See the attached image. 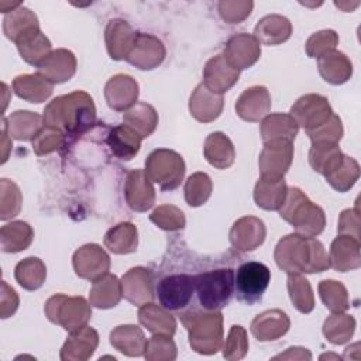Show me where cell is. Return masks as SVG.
I'll use <instances>...</instances> for the list:
<instances>
[{
	"instance_id": "obj_1",
	"label": "cell",
	"mask_w": 361,
	"mask_h": 361,
	"mask_svg": "<svg viewBox=\"0 0 361 361\" xmlns=\"http://www.w3.org/2000/svg\"><path fill=\"white\" fill-rule=\"evenodd\" d=\"M44 124L59 130L66 141L89 131L96 123L93 99L83 90L54 99L44 110Z\"/></svg>"
},
{
	"instance_id": "obj_2",
	"label": "cell",
	"mask_w": 361,
	"mask_h": 361,
	"mask_svg": "<svg viewBox=\"0 0 361 361\" xmlns=\"http://www.w3.org/2000/svg\"><path fill=\"white\" fill-rule=\"evenodd\" d=\"M274 257L278 267L288 274H313L330 268V258L323 244L314 237H303L298 233L279 240Z\"/></svg>"
},
{
	"instance_id": "obj_3",
	"label": "cell",
	"mask_w": 361,
	"mask_h": 361,
	"mask_svg": "<svg viewBox=\"0 0 361 361\" xmlns=\"http://www.w3.org/2000/svg\"><path fill=\"white\" fill-rule=\"evenodd\" d=\"M279 216L290 223L296 233L303 237H316L326 226L323 209L310 202L298 188L288 189L285 202L279 207Z\"/></svg>"
},
{
	"instance_id": "obj_4",
	"label": "cell",
	"mask_w": 361,
	"mask_h": 361,
	"mask_svg": "<svg viewBox=\"0 0 361 361\" xmlns=\"http://www.w3.org/2000/svg\"><path fill=\"white\" fill-rule=\"evenodd\" d=\"M180 320L189 331L192 348L200 354H214L223 344V316L220 310L188 312Z\"/></svg>"
},
{
	"instance_id": "obj_5",
	"label": "cell",
	"mask_w": 361,
	"mask_h": 361,
	"mask_svg": "<svg viewBox=\"0 0 361 361\" xmlns=\"http://www.w3.org/2000/svg\"><path fill=\"white\" fill-rule=\"evenodd\" d=\"M234 269L219 268L193 276L199 303L206 310H220L234 293Z\"/></svg>"
},
{
	"instance_id": "obj_6",
	"label": "cell",
	"mask_w": 361,
	"mask_h": 361,
	"mask_svg": "<svg viewBox=\"0 0 361 361\" xmlns=\"http://www.w3.org/2000/svg\"><path fill=\"white\" fill-rule=\"evenodd\" d=\"M44 310L52 323L62 326L68 331H75L86 326L92 317L90 305L82 296L54 295L47 300Z\"/></svg>"
},
{
	"instance_id": "obj_7",
	"label": "cell",
	"mask_w": 361,
	"mask_h": 361,
	"mask_svg": "<svg viewBox=\"0 0 361 361\" xmlns=\"http://www.w3.org/2000/svg\"><path fill=\"white\" fill-rule=\"evenodd\" d=\"M145 173L162 190H173L180 185L185 175L183 158L172 149H155L145 161Z\"/></svg>"
},
{
	"instance_id": "obj_8",
	"label": "cell",
	"mask_w": 361,
	"mask_h": 361,
	"mask_svg": "<svg viewBox=\"0 0 361 361\" xmlns=\"http://www.w3.org/2000/svg\"><path fill=\"white\" fill-rule=\"evenodd\" d=\"M269 282L271 271L262 262H244L234 272V292L237 299L247 305L261 300Z\"/></svg>"
},
{
	"instance_id": "obj_9",
	"label": "cell",
	"mask_w": 361,
	"mask_h": 361,
	"mask_svg": "<svg viewBox=\"0 0 361 361\" xmlns=\"http://www.w3.org/2000/svg\"><path fill=\"white\" fill-rule=\"evenodd\" d=\"M195 292V279L188 274H175L162 278L157 285L159 305L166 310H180L189 305Z\"/></svg>"
},
{
	"instance_id": "obj_10",
	"label": "cell",
	"mask_w": 361,
	"mask_h": 361,
	"mask_svg": "<svg viewBox=\"0 0 361 361\" xmlns=\"http://www.w3.org/2000/svg\"><path fill=\"white\" fill-rule=\"evenodd\" d=\"M333 110L329 104V100L320 94H305L296 100L290 109V116L298 123L299 127H303L306 133L324 124Z\"/></svg>"
},
{
	"instance_id": "obj_11",
	"label": "cell",
	"mask_w": 361,
	"mask_h": 361,
	"mask_svg": "<svg viewBox=\"0 0 361 361\" xmlns=\"http://www.w3.org/2000/svg\"><path fill=\"white\" fill-rule=\"evenodd\" d=\"M293 158V141L272 140L265 142L259 155V172L265 178H283Z\"/></svg>"
},
{
	"instance_id": "obj_12",
	"label": "cell",
	"mask_w": 361,
	"mask_h": 361,
	"mask_svg": "<svg viewBox=\"0 0 361 361\" xmlns=\"http://www.w3.org/2000/svg\"><path fill=\"white\" fill-rule=\"evenodd\" d=\"M73 269L78 276L96 281L110 269V258L97 244H86L73 254Z\"/></svg>"
},
{
	"instance_id": "obj_13",
	"label": "cell",
	"mask_w": 361,
	"mask_h": 361,
	"mask_svg": "<svg viewBox=\"0 0 361 361\" xmlns=\"http://www.w3.org/2000/svg\"><path fill=\"white\" fill-rule=\"evenodd\" d=\"M165 58V47L157 37L145 32H137L135 42L128 52L126 61L138 69L149 71L162 63Z\"/></svg>"
},
{
	"instance_id": "obj_14",
	"label": "cell",
	"mask_w": 361,
	"mask_h": 361,
	"mask_svg": "<svg viewBox=\"0 0 361 361\" xmlns=\"http://www.w3.org/2000/svg\"><path fill=\"white\" fill-rule=\"evenodd\" d=\"M223 55L233 68L238 71L247 69L258 61L261 55V42L254 35L241 32L227 41Z\"/></svg>"
},
{
	"instance_id": "obj_15",
	"label": "cell",
	"mask_w": 361,
	"mask_h": 361,
	"mask_svg": "<svg viewBox=\"0 0 361 361\" xmlns=\"http://www.w3.org/2000/svg\"><path fill=\"white\" fill-rule=\"evenodd\" d=\"M127 204L135 212H147L155 202V189L144 169H133L127 173L124 185Z\"/></svg>"
},
{
	"instance_id": "obj_16",
	"label": "cell",
	"mask_w": 361,
	"mask_h": 361,
	"mask_svg": "<svg viewBox=\"0 0 361 361\" xmlns=\"http://www.w3.org/2000/svg\"><path fill=\"white\" fill-rule=\"evenodd\" d=\"M238 78L240 71L233 68L223 54L210 58L203 69V85L217 94H223L231 89Z\"/></svg>"
},
{
	"instance_id": "obj_17",
	"label": "cell",
	"mask_w": 361,
	"mask_h": 361,
	"mask_svg": "<svg viewBox=\"0 0 361 361\" xmlns=\"http://www.w3.org/2000/svg\"><path fill=\"white\" fill-rule=\"evenodd\" d=\"M121 293L133 305L142 306L152 302V278L147 268L135 267L127 271L121 281Z\"/></svg>"
},
{
	"instance_id": "obj_18",
	"label": "cell",
	"mask_w": 361,
	"mask_h": 361,
	"mask_svg": "<svg viewBox=\"0 0 361 361\" xmlns=\"http://www.w3.org/2000/svg\"><path fill=\"white\" fill-rule=\"evenodd\" d=\"M104 97L110 109L116 111L128 110L138 97V83L128 75H116L106 83Z\"/></svg>"
},
{
	"instance_id": "obj_19",
	"label": "cell",
	"mask_w": 361,
	"mask_h": 361,
	"mask_svg": "<svg viewBox=\"0 0 361 361\" xmlns=\"http://www.w3.org/2000/svg\"><path fill=\"white\" fill-rule=\"evenodd\" d=\"M265 240V226L264 221L245 216L238 219L230 230V241L235 250L252 251L259 247Z\"/></svg>"
},
{
	"instance_id": "obj_20",
	"label": "cell",
	"mask_w": 361,
	"mask_h": 361,
	"mask_svg": "<svg viewBox=\"0 0 361 361\" xmlns=\"http://www.w3.org/2000/svg\"><path fill=\"white\" fill-rule=\"evenodd\" d=\"M271 110V96L267 87L252 86L244 90L235 102L237 114L245 121H259Z\"/></svg>"
},
{
	"instance_id": "obj_21",
	"label": "cell",
	"mask_w": 361,
	"mask_h": 361,
	"mask_svg": "<svg viewBox=\"0 0 361 361\" xmlns=\"http://www.w3.org/2000/svg\"><path fill=\"white\" fill-rule=\"evenodd\" d=\"M104 37L110 58L120 61L127 58L128 52L131 51L135 42L137 32L131 28V25L127 21L114 18L109 21L104 31Z\"/></svg>"
},
{
	"instance_id": "obj_22",
	"label": "cell",
	"mask_w": 361,
	"mask_h": 361,
	"mask_svg": "<svg viewBox=\"0 0 361 361\" xmlns=\"http://www.w3.org/2000/svg\"><path fill=\"white\" fill-rule=\"evenodd\" d=\"M17 48L21 54V58L34 66H39L51 51V41L42 34L39 30V25L31 27L27 31H24L17 39H16Z\"/></svg>"
},
{
	"instance_id": "obj_23",
	"label": "cell",
	"mask_w": 361,
	"mask_h": 361,
	"mask_svg": "<svg viewBox=\"0 0 361 361\" xmlns=\"http://www.w3.org/2000/svg\"><path fill=\"white\" fill-rule=\"evenodd\" d=\"M223 94L213 93L203 83H200L192 93L189 100L190 114L200 123H210L216 120L223 110Z\"/></svg>"
},
{
	"instance_id": "obj_24",
	"label": "cell",
	"mask_w": 361,
	"mask_h": 361,
	"mask_svg": "<svg viewBox=\"0 0 361 361\" xmlns=\"http://www.w3.org/2000/svg\"><path fill=\"white\" fill-rule=\"evenodd\" d=\"M330 267L340 272L357 269L361 265L360 257V240L351 235L337 237L330 247Z\"/></svg>"
},
{
	"instance_id": "obj_25",
	"label": "cell",
	"mask_w": 361,
	"mask_h": 361,
	"mask_svg": "<svg viewBox=\"0 0 361 361\" xmlns=\"http://www.w3.org/2000/svg\"><path fill=\"white\" fill-rule=\"evenodd\" d=\"M76 72L75 55L68 49L52 51L48 58L38 66V73L51 83H62L69 80Z\"/></svg>"
},
{
	"instance_id": "obj_26",
	"label": "cell",
	"mask_w": 361,
	"mask_h": 361,
	"mask_svg": "<svg viewBox=\"0 0 361 361\" xmlns=\"http://www.w3.org/2000/svg\"><path fill=\"white\" fill-rule=\"evenodd\" d=\"M290 322L285 312L279 309L265 310L251 323V333L259 341L276 340L289 330Z\"/></svg>"
},
{
	"instance_id": "obj_27",
	"label": "cell",
	"mask_w": 361,
	"mask_h": 361,
	"mask_svg": "<svg viewBox=\"0 0 361 361\" xmlns=\"http://www.w3.org/2000/svg\"><path fill=\"white\" fill-rule=\"evenodd\" d=\"M97 344V331L89 326H83L71 331V336L61 350V360H87L94 353Z\"/></svg>"
},
{
	"instance_id": "obj_28",
	"label": "cell",
	"mask_w": 361,
	"mask_h": 361,
	"mask_svg": "<svg viewBox=\"0 0 361 361\" xmlns=\"http://www.w3.org/2000/svg\"><path fill=\"white\" fill-rule=\"evenodd\" d=\"M141 141V135L126 124H118L110 128L106 138L113 155L124 161H130L138 154Z\"/></svg>"
},
{
	"instance_id": "obj_29",
	"label": "cell",
	"mask_w": 361,
	"mask_h": 361,
	"mask_svg": "<svg viewBox=\"0 0 361 361\" xmlns=\"http://www.w3.org/2000/svg\"><path fill=\"white\" fill-rule=\"evenodd\" d=\"M292 34L290 21L279 14L262 17L254 28V37L265 45H278L289 39Z\"/></svg>"
},
{
	"instance_id": "obj_30",
	"label": "cell",
	"mask_w": 361,
	"mask_h": 361,
	"mask_svg": "<svg viewBox=\"0 0 361 361\" xmlns=\"http://www.w3.org/2000/svg\"><path fill=\"white\" fill-rule=\"evenodd\" d=\"M54 83H51L41 73L20 75L13 80L14 93L31 103L45 102L52 94Z\"/></svg>"
},
{
	"instance_id": "obj_31",
	"label": "cell",
	"mask_w": 361,
	"mask_h": 361,
	"mask_svg": "<svg viewBox=\"0 0 361 361\" xmlns=\"http://www.w3.org/2000/svg\"><path fill=\"white\" fill-rule=\"evenodd\" d=\"M288 186L283 178H265L257 182L254 189V200L258 207L265 210H279L285 202Z\"/></svg>"
},
{
	"instance_id": "obj_32",
	"label": "cell",
	"mask_w": 361,
	"mask_h": 361,
	"mask_svg": "<svg viewBox=\"0 0 361 361\" xmlns=\"http://www.w3.org/2000/svg\"><path fill=\"white\" fill-rule=\"evenodd\" d=\"M322 78L331 85H341L351 78L353 65L350 59L340 51H329L317 59Z\"/></svg>"
},
{
	"instance_id": "obj_33",
	"label": "cell",
	"mask_w": 361,
	"mask_h": 361,
	"mask_svg": "<svg viewBox=\"0 0 361 361\" xmlns=\"http://www.w3.org/2000/svg\"><path fill=\"white\" fill-rule=\"evenodd\" d=\"M110 343L114 348L128 357L144 355L147 348V338L140 327L124 324L116 327L110 333Z\"/></svg>"
},
{
	"instance_id": "obj_34",
	"label": "cell",
	"mask_w": 361,
	"mask_h": 361,
	"mask_svg": "<svg viewBox=\"0 0 361 361\" xmlns=\"http://www.w3.org/2000/svg\"><path fill=\"white\" fill-rule=\"evenodd\" d=\"M203 152L207 162L217 169L231 166L235 158L234 145L223 133H212L204 141Z\"/></svg>"
},
{
	"instance_id": "obj_35",
	"label": "cell",
	"mask_w": 361,
	"mask_h": 361,
	"mask_svg": "<svg viewBox=\"0 0 361 361\" xmlns=\"http://www.w3.org/2000/svg\"><path fill=\"white\" fill-rule=\"evenodd\" d=\"M138 320L154 334H165L172 337L176 330L175 317L162 306L159 307L151 302L140 306Z\"/></svg>"
},
{
	"instance_id": "obj_36",
	"label": "cell",
	"mask_w": 361,
	"mask_h": 361,
	"mask_svg": "<svg viewBox=\"0 0 361 361\" xmlns=\"http://www.w3.org/2000/svg\"><path fill=\"white\" fill-rule=\"evenodd\" d=\"M44 126V118L41 116L27 110L16 111L4 120V130L8 131L11 137L23 141L34 140Z\"/></svg>"
},
{
	"instance_id": "obj_37",
	"label": "cell",
	"mask_w": 361,
	"mask_h": 361,
	"mask_svg": "<svg viewBox=\"0 0 361 361\" xmlns=\"http://www.w3.org/2000/svg\"><path fill=\"white\" fill-rule=\"evenodd\" d=\"M299 131L298 123L290 114H268L261 123V135L264 142L272 140H289L293 141Z\"/></svg>"
},
{
	"instance_id": "obj_38",
	"label": "cell",
	"mask_w": 361,
	"mask_h": 361,
	"mask_svg": "<svg viewBox=\"0 0 361 361\" xmlns=\"http://www.w3.org/2000/svg\"><path fill=\"white\" fill-rule=\"evenodd\" d=\"M121 283L116 275L106 274L104 276L93 281L90 289V305L99 309L114 307L121 299Z\"/></svg>"
},
{
	"instance_id": "obj_39",
	"label": "cell",
	"mask_w": 361,
	"mask_h": 361,
	"mask_svg": "<svg viewBox=\"0 0 361 361\" xmlns=\"http://www.w3.org/2000/svg\"><path fill=\"white\" fill-rule=\"evenodd\" d=\"M123 121L126 126L137 131L141 135V138H145L149 137L157 128L158 114L151 104L140 102L124 111Z\"/></svg>"
},
{
	"instance_id": "obj_40",
	"label": "cell",
	"mask_w": 361,
	"mask_h": 361,
	"mask_svg": "<svg viewBox=\"0 0 361 361\" xmlns=\"http://www.w3.org/2000/svg\"><path fill=\"white\" fill-rule=\"evenodd\" d=\"M343 157L344 154L340 151L338 144L313 142L309 152V162L316 172L326 176L340 165Z\"/></svg>"
},
{
	"instance_id": "obj_41",
	"label": "cell",
	"mask_w": 361,
	"mask_h": 361,
	"mask_svg": "<svg viewBox=\"0 0 361 361\" xmlns=\"http://www.w3.org/2000/svg\"><path fill=\"white\" fill-rule=\"evenodd\" d=\"M34 231L25 221H11L0 230V243L4 252H18L31 244Z\"/></svg>"
},
{
	"instance_id": "obj_42",
	"label": "cell",
	"mask_w": 361,
	"mask_h": 361,
	"mask_svg": "<svg viewBox=\"0 0 361 361\" xmlns=\"http://www.w3.org/2000/svg\"><path fill=\"white\" fill-rule=\"evenodd\" d=\"M138 231L131 223H120L104 235V245L114 254H128L137 250Z\"/></svg>"
},
{
	"instance_id": "obj_43",
	"label": "cell",
	"mask_w": 361,
	"mask_h": 361,
	"mask_svg": "<svg viewBox=\"0 0 361 361\" xmlns=\"http://www.w3.org/2000/svg\"><path fill=\"white\" fill-rule=\"evenodd\" d=\"M14 276L24 289L35 290L42 286L47 276V268L39 258L28 257L16 265Z\"/></svg>"
},
{
	"instance_id": "obj_44",
	"label": "cell",
	"mask_w": 361,
	"mask_h": 361,
	"mask_svg": "<svg viewBox=\"0 0 361 361\" xmlns=\"http://www.w3.org/2000/svg\"><path fill=\"white\" fill-rule=\"evenodd\" d=\"M355 330V319L350 314L334 313L326 319L323 324V334L333 344L347 343Z\"/></svg>"
},
{
	"instance_id": "obj_45",
	"label": "cell",
	"mask_w": 361,
	"mask_h": 361,
	"mask_svg": "<svg viewBox=\"0 0 361 361\" xmlns=\"http://www.w3.org/2000/svg\"><path fill=\"white\" fill-rule=\"evenodd\" d=\"M288 290L292 303L300 313H310L314 307L313 290L309 281L300 274H289Z\"/></svg>"
},
{
	"instance_id": "obj_46",
	"label": "cell",
	"mask_w": 361,
	"mask_h": 361,
	"mask_svg": "<svg viewBox=\"0 0 361 361\" xmlns=\"http://www.w3.org/2000/svg\"><path fill=\"white\" fill-rule=\"evenodd\" d=\"M37 25H39L37 16L23 6L13 10L11 14H7L3 20V31L6 37L14 42L24 31Z\"/></svg>"
},
{
	"instance_id": "obj_47",
	"label": "cell",
	"mask_w": 361,
	"mask_h": 361,
	"mask_svg": "<svg viewBox=\"0 0 361 361\" xmlns=\"http://www.w3.org/2000/svg\"><path fill=\"white\" fill-rule=\"evenodd\" d=\"M360 176V166L358 162L351 158L344 155L340 165L333 169L329 175H326L327 182L338 192H347L354 186Z\"/></svg>"
},
{
	"instance_id": "obj_48",
	"label": "cell",
	"mask_w": 361,
	"mask_h": 361,
	"mask_svg": "<svg viewBox=\"0 0 361 361\" xmlns=\"http://www.w3.org/2000/svg\"><path fill=\"white\" fill-rule=\"evenodd\" d=\"M319 293L324 306L333 313L345 312L350 306L347 289L343 283L337 281H333V279L322 281L319 283Z\"/></svg>"
},
{
	"instance_id": "obj_49",
	"label": "cell",
	"mask_w": 361,
	"mask_h": 361,
	"mask_svg": "<svg viewBox=\"0 0 361 361\" xmlns=\"http://www.w3.org/2000/svg\"><path fill=\"white\" fill-rule=\"evenodd\" d=\"M212 195V179L204 172L190 175L185 183V199L189 206L197 207L207 202Z\"/></svg>"
},
{
	"instance_id": "obj_50",
	"label": "cell",
	"mask_w": 361,
	"mask_h": 361,
	"mask_svg": "<svg viewBox=\"0 0 361 361\" xmlns=\"http://www.w3.org/2000/svg\"><path fill=\"white\" fill-rule=\"evenodd\" d=\"M149 220L154 221L158 227L168 231L180 230L185 227V223H186L183 212L171 204H164L157 207L149 216Z\"/></svg>"
},
{
	"instance_id": "obj_51",
	"label": "cell",
	"mask_w": 361,
	"mask_h": 361,
	"mask_svg": "<svg viewBox=\"0 0 361 361\" xmlns=\"http://www.w3.org/2000/svg\"><path fill=\"white\" fill-rule=\"evenodd\" d=\"M338 44V35L333 30H322L309 37L306 41V54L310 58H320L329 51H333Z\"/></svg>"
},
{
	"instance_id": "obj_52",
	"label": "cell",
	"mask_w": 361,
	"mask_h": 361,
	"mask_svg": "<svg viewBox=\"0 0 361 361\" xmlns=\"http://www.w3.org/2000/svg\"><path fill=\"white\" fill-rule=\"evenodd\" d=\"M247 350V331L241 326H231L223 348V357L227 360H241L245 357Z\"/></svg>"
},
{
	"instance_id": "obj_53",
	"label": "cell",
	"mask_w": 361,
	"mask_h": 361,
	"mask_svg": "<svg viewBox=\"0 0 361 361\" xmlns=\"http://www.w3.org/2000/svg\"><path fill=\"white\" fill-rule=\"evenodd\" d=\"M144 355L148 360H175L176 345L172 341L171 336L155 334L147 341V348Z\"/></svg>"
},
{
	"instance_id": "obj_54",
	"label": "cell",
	"mask_w": 361,
	"mask_h": 361,
	"mask_svg": "<svg viewBox=\"0 0 361 361\" xmlns=\"http://www.w3.org/2000/svg\"><path fill=\"white\" fill-rule=\"evenodd\" d=\"M65 142L66 138L59 130L45 126L32 140V148L37 155H45L58 149Z\"/></svg>"
},
{
	"instance_id": "obj_55",
	"label": "cell",
	"mask_w": 361,
	"mask_h": 361,
	"mask_svg": "<svg viewBox=\"0 0 361 361\" xmlns=\"http://www.w3.org/2000/svg\"><path fill=\"white\" fill-rule=\"evenodd\" d=\"M309 138L313 142H334L338 144V141L343 137V124L337 114H331L330 118L322 124L320 127L312 130L307 133Z\"/></svg>"
},
{
	"instance_id": "obj_56",
	"label": "cell",
	"mask_w": 361,
	"mask_h": 361,
	"mask_svg": "<svg viewBox=\"0 0 361 361\" xmlns=\"http://www.w3.org/2000/svg\"><path fill=\"white\" fill-rule=\"evenodd\" d=\"M252 7V1H220L219 13L226 23L238 24L250 16Z\"/></svg>"
},
{
	"instance_id": "obj_57",
	"label": "cell",
	"mask_w": 361,
	"mask_h": 361,
	"mask_svg": "<svg viewBox=\"0 0 361 361\" xmlns=\"http://www.w3.org/2000/svg\"><path fill=\"white\" fill-rule=\"evenodd\" d=\"M360 213L358 209H347L341 212L337 231L341 235H351L360 240Z\"/></svg>"
},
{
	"instance_id": "obj_58",
	"label": "cell",
	"mask_w": 361,
	"mask_h": 361,
	"mask_svg": "<svg viewBox=\"0 0 361 361\" xmlns=\"http://www.w3.org/2000/svg\"><path fill=\"white\" fill-rule=\"evenodd\" d=\"M18 307V296L13 288H10L6 281L1 282V319H6Z\"/></svg>"
},
{
	"instance_id": "obj_59",
	"label": "cell",
	"mask_w": 361,
	"mask_h": 361,
	"mask_svg": "<svg viewBox=\"0 0 361 361\" xmlns=\"http://www.w3.org/2000/svg\"><path fill=\"white\" fill-rule=\"evenodd\" d=\"M275 360L278 358H299V360H310L312 358V354L306 350V348H302V347H290L288 348V351L285 354H279L276 357H274Z\"/></svg>"
},
{
	"instance_id": "obj_60",
	"label": "cell",
	"mask_w": 361,
	"mask_h": 361,
	"mask_svg": "<svg viewBox=\"0 0 361 361\" xmlns=\"http://www.w3.org/2000/svg\"><path fill=\"white\" fill-rule=\"evenodd\" d=\"M7 6H8V7H11L13 10H16L17 7H20V6H21V3H7ZM0 8H1V11H3V13H7V10H6V3H4V1H1V3H0Z\"/></svg>"
}]
</instances>
